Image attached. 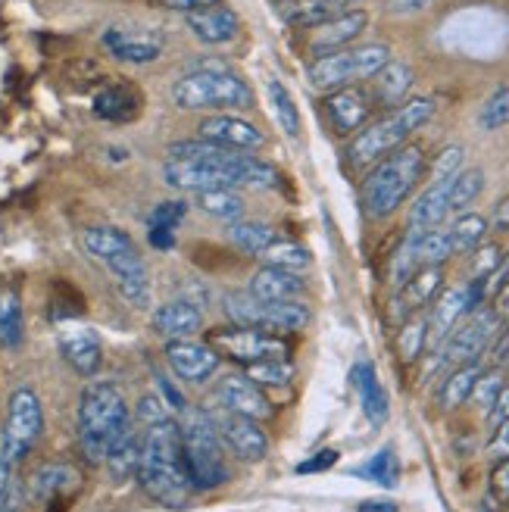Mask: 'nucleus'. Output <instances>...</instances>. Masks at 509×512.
<instances>
[{
  "mask_svg": "<svg viewBox=\"0 0 509 512\" xmlns=\"http://www.w3.org/2000/svg\"><path fill=\"white\" fill-rule=\"evenodd\" d=\"M135 478L141 484V491L166 509H182L191 500L194 484L185 469L182 431H178V422L163 419L157 425L144 428L141 463H138Z\"/></svg>",
  "mask_w": 509,
  "mask_h": 512,
  "instance_id": "obj_1",
  "label": "nucleus"
},
{
  "mask_svg": "<svg viewBox=\"0 0 509 512\" xmlns=\"http://www.w3.org/2000/svg\"><path fill=\"white\" fill-rule=\"evenodd\" d=\"M82 247L113 275L119 294L132 306L150 303L147 263L129 232H122L116 225H94L82 232Z\"/></svg>",
  "mask_w": 509,
  "mask_h": 512,
  "instance_id": "obj_2",
  "label": "nucleus"
},
{
  "mask_svg": "<svg viewBox=\"0 0 509 512\" xmlns=\"http://www.w3.org/2000/svg\"><path fill=\"white\" fill-rule=\"evenodd\" d=\"M435 110L438 107L431 97H413V100H403L400 107H394L385 119L360 128L347 147L350 166L363 169V166H375L378 160H385L388 153H394L397 147L410 141L422 125H428Z\"/></svg>",
  "mask_w": 509,
  "mask_h": 512,
  "instance_id": "obj_3",
  "label": "nucleus"
},
{
  "mask_svg": "<svg viewBox=\"0 0 509 512\" xmlns=\"http://www.w3.org/2000/svg\"><path fill=\"white\" fill-rule=\"evenodd\" d=\"M132 422L129 403L113 381H91L79 397V447L88 463H104L113 441Z\"/></svg>",
  "mask_w": 509,
  "mask_h": 512,
  "instance_id": "obj_4",
  "label": "nucleus"
},
{
  "mask_svg": "<svg viewBox=\"0 0 509 512\" xmlns=\"http://www.w3.org/2000/svg\"><path fill=\"white\" fill-rule=\"evenodd\" d=\"M172 100L178 110H225L253 107V91L225 60H200L172 85Z\"/></svg>",
  "mask_w": 509,
  "mask_h": 512,
  "instance_id": "obj_5",
  "label": "nucleus"
},
{
  "mask_svg": "<svg viewBox=\"0 0 509 512\" xmlns=\"http://www.w3.org/2000/svg\"><path fill=\"white\" fill-rule=\"evenodd\" d=\"M425 172V150L419 144H403L385 160H378L363 182V207L372 219L394 216L406 197L413 194Z\"/></svg>",
  "mask_w": 509,
  "mask_h": 512,
  "instance_id": "obj_6",
  "label": "nucleus"
},
{
  "mask_svg": "<svg viewBox=\"0 0 509 512\" xmlns=\"http://www.w3.org/2000/svg\"><path fill=\"white\" fill-rule=\"evenodd\" d=\"M185 419L178 422L182 431V456L185 469L191 475L194 491H213L219 484L228 481V463L222 453V441L216 434V422L210 413H203L197 406L182 409Z\"/></svg>",
  "mask_w": 509,
  "mask_h": 512,
  "instance_id": "obj_7",
  "label": "nucleus"
},
{
  "mask_svg": "<svg viewBox=\"0 0 509 512\" xmlns=\"http://www.w3.org/2000/svg\"><path fill=\"white\" fill-rule=\"evenodd\" d=\"M391 63V50L385 44H363V47H344L335 50V54L319 57L307 79L316 91H338V88H350L360 85L366 79H375V75Z\"/></svg>",
  "mask_w": 509,
  "mask_h": 512,
  "instance_id": "obj_8",
  "label": "nucleus"
},
{
  "mask_svg": "<svg viewBox=\"0 0 509 512\" xmlns=\"http://www.w3.org/2000/svg\"><path fill=\"white\" fill-rule=\"evenodd\" d=\"M44 431V409L32 388H16L7 403V419L0 428V456L10 466L29 456Z\"/></svg>",
  "mask_w": 509,
  "mask_h": 512,
  "instance_id": "obj_9",
  "label": "nucleus"
},
{
  "mask_svg": "<svg viewBox=\"0 0 509 512\" xmlns=\"http://www.w3.org/2000/svg\"><path fill=\"white\" fill-rule=\"evenodd\" d=\"M219 356L238 363L241 369L250 363H263V360H288L291 344L282 335H272L263 328H244V325H228L210 331L207 341Z\"/></svg>",
  "mask_w": 509,
  "mask_h": 512,
  "instance_id": "obj_10",
  "label": "nucleus"
},
{
  "mask_svg": "<svg viewBox=\"0 0 509 512\" xmlns=\"http://www.w3.org/2000/svg\"><path fill=\"white\" fill-rule=\"evenodd\" d=\"M503 322L494 316L491 306H481V310L469 313L466 322H460L450 338L444 341V353L441 360L444 363H453V366H466V363H478L485 350L497 341Z\"/></svg>",
  "mask_w": 509,
  "mask_h": 512,
  "instance_id": "obj_11",
  "label": "nucleus"
},
{
  "mask_svg": "<svg viewBox=\"0 0 509 512\" xmlns=\"http://www.w3.org/2000/svg\"><path fill=\"white\" fill-rule=\"evenodd\" d=\"M444 44L472 57L494 54L497 47H503V22L494 13H481V10L460 13L447 22Z\"/></svg>",
  "mask_w": 509,
  "mask_h": 512,
  "instance_id": "obj_12",
  "label": "nucleus"
},
{
  "mask_svg": "<svg viewBox=\"0 0 509 512\" xmlns=\"http://www.w3.org/2000/svg\"><path fill=\"white\" fill-rule=\"evenodd\" d=\"M32 500L47 509H66L82 491V472L69 463H47L32 475Z\"/></svg>",
  "mask_w": 509,
  "mask_h": 512,
  "instance_id": "obj_13",
  "label": "nucleus"
},
{
  "mask_svg": "<svg viewBox=\"0 0 509 512\" xmlns=\"http://www.w3.org/2000/svg\"><path fill=\"white\" fill-rule=\"evenodd\" d=\"M163 178L166 185L175 191L188 194H203L216 188H238V178L213 163H191V160H166L163 163Z\"/></svg>",
  "mask_w": 509,
  "mask_h": 512,
  "instance_id": "obj_14",
  "label": "nucleus"
},
{
  "mask_svg": "<svg viewBox=\"0 0 509 512\" xmlns=\"http://www.w3.org/2000/svg\"><path fill=\"white\" fill-rule=\"evenodd\" d=\"M219 360L222 356L210 347V344H200V341H169L166 344V363L169 369L188 381V384H203L210 381L219 369Z\"/></svg>",
  "mask_w": 509,
  "mask_h": 512,
  "instance_id": "obj_15",
  "label": "nucleus"
},
{
  "mask_svg": "<svg viewBox=\"0 0 509 512\" xmlns=\"http://www.w3.org/2000/svg\"><path fill=\"white\" fill-rule=\"evenodd\" d=\"M197 132H200L203 141H213L219 147L238 150V153L260 150L266 144V135L260 132L257 125L241 119V116H225V113H216L210 119H203Z\"/></svg>",
  "mask_w": 509,
  "mask_h": 512,
  "instance_id": "obj_16",
  "label": "nucleus"
},
{
  "mask_svg": "<svg viewBox=\"0 0 509 512\" xmlns=\"http://www.w3.org/2000/svg\"><path fill=\"white\" fill-rule=\"evenodd\" d=\"M216 400L235 416H247V419H257V422L272 416V403L263 394V388H257V384L244 375L222 378L219 388H216Z\"/></svg>",
  "mask_w": 509,
  "mask_h": 512,
  "instance_id": "obj_17",
  "label": "nucleus"
},
{
  "mask_svg": "<svg viewBox=\"0 0 509 512\" xmlns=\"http://www.w3.org/2000/svg\"><path fill=\"white\" fill-rule=\"evenodd\" d=\"M366 29H369V13H366V10H341L338 16H332L328 22H322L319 29H313L310 50H313L316 57L335 54V50L350 47Z\"/></svg>",
  "mask_w": 509,
  "mask_h": 512,
  "instance_id": "obj_18",
  "label": "nucleus"
},
{
  "mask_svg": "<svg viewBox=\"0 0 509 512\" xmlns=\"http://www.w3.org/2000/svg\"><path fill=\"white\" fill-rule=\"evenodd\" d=\"M100 41L110 50V57H116L119 63H132V66L157 63L166 47L163 35L157 32H125V29H107Z\"/></svg>",
  "mask_w": 509,
  "mask_h": 512,
  "instance_id": "obj_19",
  "label": "nucleus"
},
{
  "mask_svg": "<svg viewBox=\"0 0 509 512\" xmlns=\"http://www.w3.org/2000/svg\"><path fill=\"white\" fill-rule=\"evenodd\" d=\"M219 431H222V441L228 444V450H232L241 463H260V459H266L269 438H266V431L260 428L257 419L228 413L219 422Z\"/></svg>",
  "mask_w": 509,
  "mask_h": 512,
  "instance_id": "obj_20",
  "label": "nucleus"
},
{
  "mask_svg": "<svg viewBox=\"0 0 509 512\" xmlns=\"http://www.w3.org/2000/svg\"><path fill=\"white\" fill-rule=\"evenodd\" d=\"M150 325L166 341H185L203 328V310L194 300H169L157 306L154 316H150Z\"/></svg>",
  "mask_w": 509,
  "mask_h": 512,
  "instance_id": "obj_21",
  "label": "nucleus"
},
{
  "mask_svg": "<svg viewBox=\"0 0 509 512\" xmlns=\"http://www.w3.org/2000/svg\"><path fill=\"white\" fill-rule=\"evenodd\" d=\"M325 113L332 119V125L338 128V135H350V132H360L366 125L369 113H372V100L363 88H338L325 97Z\"/></svg>",
  "mask_w": 509,
  "mask_h": 512,
  "instance_id": "obj_22",
  "label": "nucleus"
},
{
  "mask_svg": "<svg viewBox=\"0 0 509 512\" xmlns=\"http://www.w3.org/2000/svg\"><path fill=\"white\" fill-rule=\"evenodd\" d=\"M188 29L194 32V38L200 44H210V47H219V44H232L241 32V19L235 10L228 7H207V10H197V13H188L185 16Z\"/></svg>",
  "mask_w": 509,
  "mask_h": 512,
  "instance_id": "obj_23",
  "label": "nucleus"
},
{
  "mask_svg": "<svg viewBox=\"0 0 509 512\" xmlns=\"http://www.w3.org/2000/svg\"><path fill=\"white\" fill-rule=\"evenodd\" d=\"M60 353L63 360L79 372L82 378H91L104 366V344L91 328H72L60 335Z\"/></svg>",
  "mask_w": 509,
  "mask_h": 512,
  "instance_id": "obj_24",
  "label": "nucleus"
},
{
  "mask_svg": "<svg viewBox=\"0 0 509 512\" xmlns=\"http://www.w3.org/2000/svg\"><path fill=\"white\" fill-rule=\"evenodd\" d=\"M441 288H444V269L441 266H419L400 285V294H397L394 306H400V316H416L422 306L435 303Z\"/></svg>",
  "mask_w": 509,
  "mask_h": 512,
  "instance_id": "obj_25",
  "label": "nucleus"
},
{
  "mask_svg": "<svg viewBox=\"0 0 509 512\" xmlns=\"http://www.w3.org/2000/svg\"><path fill=\"white\" fill-rule=\"evenodd\" d=\"M303 291H307V285H303V278L297 272L263 266L250 278L247 294L257 297L260 303H275V300H300Z\"/></svg>",
  "mask_w": 509,
  "mask_h": 512,
  "instance_id": "obj_26",
  "label": "nucleus"
},
{
  "mask_svg": "<svg viewBox=\"0 0 509 512\" xmlns=\"http://www.w3.org/2000/svg\"><path fill=\"white\" fill-rule=\"evenodd\" d=\"M469 316V300L466 288H450L438 297L435 310L428 316V344H444L450 331Z\"/></svg>",
  "mask_w": 509,
  "mask_h": 512,
  "instance_id": "obj_27",
  "label": "nucleus"
},
{
  "mask_svg": "<svg viewBox=\"0 0 509 512\" xmlns=\"http://www.w3.org/2000/svg\"><path fill=\"white\" fill-rule=\"evenodd\" d=\"M275 13L291 29H319L322 22L341 13L335 0H275Z\"/></svg>",
  "mask_w": 509,
  "mask_h": 512,
  "instance_id": "obj_28",
  "label": "nucleus"
},
{
  "mask_svg": "<svg viewBox=\"0 0 509 512\" xmlns=\"http://www.w3.org/2000/svg\"><path fill=\"white\" fill-rule=\"evenodd\" d=\"M141 94L129 85H110L104 91H97L94 97V116L107 122H132L141 113Z\"/></svg>",
  "mask_w": 509,
  "mask_h": 512,
  "instance_id": "obj_29",
  "label": "nucleus"
},
{
  "mask_svg": "<svg viewBox=\"0 0 509 512\" xmlns=\"http://www.w3.org/2000/svg\"><path fill=\"white\" fill-rule=\"evenodd\" d=\"M353 384L356 391H360V403H363V413L372 425H381L391 413V400H388V391L381 388V381L375 375V366L372 363H360L353 369Z\"/></svg>",
  "mask_w": 509,
  "mask_h": 512,
  "instance_id": "obj_30",
  "label": "nucleus"
},
{
  "mask_svg": "<svg viewBox=\"0 0 509 512\" xmlns=\"http://www.w3.org/2000/svg\"><path fill=\"white\" fill-rule=\"evenodd\" d=\"M107 469L113 475V481H129L138 475V463H141V431H135V425L129 422L125 431L113 441V447L107 450Z\"/></svg>",
  "mask_w": 509,
  "mask_h": 512,
  "instance_id": "obj_31",
  "label": "nucleus"
},
{
  "mask_svg": "<svg viewBox=\"0 0 509 512\" xmlns=\"http://www.w3.org/2000/svg\"><path fill=\"white\" fill-rule=\"evenodd\" d=\"M313 313L303 300H275V303H263V331H272V335H285V331H303L310 325Z\"/></svg>",
  "mask_w": 509,
  "mask_h": 512,
  "instance_id": "obj_32",
  "label": "nucleus"
},
{
  "mask_svg": "<svg viewBox=\"0 0 509 512\" xmlns=\"http://www.w3.org/2000/svg\"><path fill=\"white\" fill-rule=\"evenodd\" d=\"M372 82H375V100H378L381 107H400L416 79H413L410 66L400 63V60H391L385 69L375 75Z\"/></svg>",
  "mask_w": 509,
  "mask_h": 512,
  "instance_id": "obj_33",
  "label": "nucleus"
},
{
  "mask_svg": "<svg viewBox=\"0 0 509 512\" xmlns=\"http://www.w3.org/2000/svg\"><path fill=\"white\" fill-rule=\"evenodd\" d=\"M453 182V178H450ZM450 182H435L428 185L410 210V228H441V222L450 216L447 210V191H450Z\"/></svg>",
  "mask_w": 509,
  "mask_h": 512,
  "instance_id": "obj_34",
  "label": "nucleus"
},
{
  "mask_svg": "<svg viewBox=\"0 0 509 512\" xmlns=\"http://www.w3.org/2000/svg\"><path fill=\"white\" fill-rule=\"evenodd\" d=\"M25 338L22 297L16 288H0V347L16 350Z\"/></svg>",
  "mask_w": 509,
  "mask_h": 512,
  "instance_id": "obj_35",
  "label": "nucleus"
},
{
  "mask_svg": "<svg viewBox=\"0 0 509 512\" xmlns=\"http://www.w3.org/2000/svg\"><path fill=\"white\" fill-rule=\"evenodd\" d=\"M481 375V366L478 363H466V366H456L444 381H441V391H438V406L453 413V409H460L469 397H472V388Z\"/></svg>",
  "mask_w": 509,
  "mask_h": 512,
  "instance_id": "obj_36",
  "label": "nucleus"
},
{
  "mask_svg": "<svg viewBox=\"0 0 509 512\" xmlns=\"http://www.w3.org/2000/svg\"><path fill=\"white\" fill-rule=\"evenodd\" d=\"M481 191H485V169H460L453 175L450 182V191H447V210L450 213H469L472 203L481 197Z\"/></svg>",
  "mask_w": 509,
  "mask_h": 512,
  "instance_id": "obj_37",
  "label": "nucleus"
},
{
  "mask_svg": "<svg viewBox=\"0 0 509 512\" xmlns=\"http://www.w3.org/2000/svg\"><path fill=\"white\" fill-rule=\"evenodd\" d=\"M228 241H232L238 250L250 253V256H260L278 235L275 228L257 219H238V222H228Z\"/></svg>",
  "mask_w": 509,
  "mask_h": 512,
  "instance_id": "obj_38",
  "label": "nucleus"
},
{
  "mask_svg": "<svg viewBox=\"0 0 509 512\" xmlns=\"http://www.w3.org/2000/svg\"><path fill=\"white\" fill-rule=\"evenodd\" d=\"M447 235H450L453 256L456 253H472L488 238V219L478 216V213H460L453 219V225L447 228Z\"/></svg>",
  "mask_w": 509,
  "mask_h": 512,
  "instance_id": "obj_39",
  "label": "nucleus"
},
{
  "mask_svg": "<svg viewBox=\"0 0 509 512\" xmlns=\"http://www.w3.org/2000/svg\"><path fill=\"white\" fill-rule=\"evenodd\" d=\"M260 260L263 266H272V269H288V272H303V269H310L313 263V256L310 250L297 244V241H282V238H275L263 253H260Z\"/></svg>",
  "mask_w": 509,
  "mask_h": 512,
  "instance_id": "obj_40",
  "label": "nucleus"
},
{
  "mask_svg": "<svg viewBox=\"0 0 509 512\" xmlns=\"http://www.w3.org/2000/svg\"><path fill=\"white\" fill-rule=\"evenodd\" d=\"M266 88H269L272 113H275L278 125H282V132H285L288 138H300V110H297V104H294L291 91L282 85V79H278V75H269Z\"/></svg>",
  "mask_w": 509,
  "mask_h": 512,
  "instance_id": "obj_41",
  "label": "nucleus"
},
{
  "mask_svg": "<svg viewBox=\"0 0 509 512\" xmlns=\"http://www.w3.org/2000/svg\"><path fill=\"white\" fill-rule=\"evenodd\" d=\"M194 197H197V207L213 219H222V222L244 219V200L235 194V188H216V191H203Z\"/></svg>",
  "mask_w": 509,
  "mask_h": 512,
  "instance_id": "obj_42",
  "label": "nucleus"
},
{
  "mask_svg": "<svg viewBox=\"0 0 509 512\" xmlns=\"http://www.w3.org/2000/svg\"><path fill=\"white\" fill-rule=\"evenodd\" d=\"M244 378H250L257 388H288L294 381V363L291 360H263V363H250L241 369Z\"/></svg>",
  "mask_w": 509,
  "mask_h": 512,
  "instance_id": "obj_43",
  "label": "nucleus"
},
{
  "mask_svg": "<svg viewBox=\"0 0 509 512\" xmlns=\"http://www.w3.org/2000/svg\"><path fill=\"white\" fill-rule=\"evenodd\" d=\"M356 475L378 484V488H397L400 484V463H397V456L391 447L385 450H378L375 456H369V463H363L360 469H356Z\"/></svg>",
  "mask_w": 509,
  "mask_h": 512,
  "instance_id": "obj_44",
  "label": "nucleus"
},
{
  "mask_svg": "<svg viewBox=\"0 0 509 512\" xmlns=\"http://www.w3.org/2000/svg\"><path fill=\"white\" fill-rule=\"evenodd\" d=\"M428 347V319L425 316H410L400 331H397V350L406 363H416Z\"/></svg>",
  "mask_w": 509,
  "mask_h": 512,
  "instance_id": "obj_45",
  "label": "nucleus"
},
{
  "mask_svg": "<svg viewBox=\"0 0 509 512\" xmlns=\"http://www.w3.org/2000/svg\"><path fill=\"white\" fill-rule=\"evenodd\" d=\"M509 125V85H500L491 91V97L478 110V128L481 132H500Z\"/></svg>",
  "mask_w": 509,
  "mask_h": 512,
  "instance_id": "obj_46",
  "label": "nucleus"
},
{
  "mask_svg": "<svg viewBox=\"0 0 509 512\" xmlns=\"http://www.w3.org/2000/svg\"><path fill=\"white\" fill-rule=\"evenodd\" d=\"M463 157H466V150L460 144H447L435 163H431V172H428V185H435V182H450V178L463 169Z\"/></svg>",
  "mask_w": 509,
  "mask_h": 512,
  "instance_id": "obj_47",
  "label": "nucleus"
},
{
  "mask_svg": "<svg viewBox=\"0 0 509 512\" xmlns=\"http://www.w3.org/2000/svg\"><path fill=\"white\" fill-rule=\"evenodd\" d=\"M185 216H188V203L185 200H163V203H157L154 210H150L147 228H169V232H175V228L185 222Z\"/></svg>",
  "mask_w": 509,
  "mask_h": 512,
  "instance_id": "obj_48",
  "label": "nucleus"
},
{
  "mask_svg": "<svg viewBox=\"0 0 509 512\" xmlns=\"http://www.w3.org/2000/svg\"><path fill=\"white\" fill-rule=\"evenodd\" d=\"M503 384H506V378H503V372L500 369H491V372H481L478 375V381H475V388H472V403L475 406H481V409H491L494 406V400L500 397V391H503Z\"/></svg>",
  "mask_w": 509,
  "mask_h": 512,
  "instance_id": "obj_49",
  "label": "nucleus"
},
{
  "mask_svg": "<svg viewBox=\"0 0 509 512\" xmlns=\"http://www.w3.org/2000/svg\"><path fill=\"white\" fill-rule=\"evenodd\" d=\"M475 260H472V278H488L503 266V250L497 244H481L472 250Z\"/></svg>",
  "mask_w": 509,
  "mask_h": 512,
  "instance_id": "obj_50",
  "label": "nucleus"
},
{
  "mask_svg": "<svg viewBox=\"0 0 509 512\" xmlns=\"http://www.w3.org/2000/svg\"><path fill=\"white\" fill-rule=\"evenodd\" d=\"M338 450H332V447H328V450H319V453H313L310 459H303V463L297 466V472L300 475H313V472H328V469H332L335 463H338Z\"/></svg>",
  "mask_w": 509,
  "mask_h": 512,
  "instance_id": "obj_51",
  "label": "nucleus"
},
{
  "mask_svg": "<svg viewBox=\"0 0 509 512\" xmlns=\"http://www.w3.org/2000/svg\"><path fill=\"white\" fill-rule=\"evenodd\" d=\"M491 494L500 503H509V456L497 459L494 469H491Z\"/></svg>",
  "mask_w": 509,
  "mask_h": 512,
  "instance_id": "obj_52",
  "label": "nucleus"
},
{
  "mask_svg": "<svg viewBox=\"0 0 509 512\" xmlns=\"http://www.w3.org/2000/svg\"><path fill=\"white\" fill-rule=\"evenodd\" d=\"M138 419H141V425L147 428V425H157V422H163V419H169V416H166V406H163L157 397H144V400L138 403Z\"/></svg>",
  "mask_w": 509,
  "mask_h": 512,
  "instance_id": "obj_53",
  "label": "nucleus"
},
{
  "mask_svg": "<svg viewBox=\"0 0 509 512\" xmlns=\"http://www.w3.org/2000/svg\"><path fill=\"white\" fill-rule=\"evenodd\" d=\"M488 456L494 459H506L509 456V422H500L494 425V434H491V441H488Z\"/></svg>",
  "mask_w": 509,
  "mask_h": 512,
  "instance_id": "obj_54",
  "label": "nucleus"
},
{
  "mask_svg": "<svg viewBox=\"0 0 509 512\" xmlns=\"http://www.w3.org/2000/svg\"><path fill=\"white\" fill-rule=\"evenodd\" d=\"M488 232L494 235H509V194L497 200V207L488 219Z\"/></svg>",
  "mask_w": 509,
  "mask_h": 512,
  "instance_id": "obj_55",
  "label": "nucleus"
},
{
  "mask_svg": "<svg viewBox=\"0 0 509 512\" xmlns=\"http://www.w3.org/2000/svg\"><path fill=\"white\" fill-rule=\"evenodd\" d=\"M435 0H388V13L391 16H413V13H422V10H428Z\"/></svg>",
  "mask_w": 509,
  "mask_h": 512,
  "instance_id": "obj_56",
  "label": "nucleus"
},
{
  "mask_svg": "<svg viewBox=\"0 0 509 512\" xmlns=\"http://www.w3.org/2000/svg\"><path fill=\"white\" fill-rule=\"evenodd\" d=\"M488 422H491V425L509 422V381L503 384L500 397H497V400H494V406L488 409Z\"/></svg>",
  "mask_w": 509,
  "mask_h": 512,
  "instance_id": "obj_57",
  "label": "nucleus"
},
{
  "mask_svg": "<svg viewBox=\"0 0 509 512\" xmlns=\"http://www.w3.org/2000/svg\"><path fill=\"white\" fill-rule=\"evenodd\" d=\"M163 7L175 10V13H197V10H207V7H216L219 0H160Z\"/></svg>",
  "mask_w": 509,
  "mask_h": 512,
  "instance_id": "obj_58",
  "label": "nucleus"
},
{
  "mask_svg": "<svg viewBox=\"0 0 509 512\" xmlns=\"http://www.w3.org/2000/svg\"><path fill=\"white\" fill-rule=\"evenodd\" d=\"M491 310L500 322H509V278L503 281V285L494 291V303H491Z\"/></svg>",
  "mask_w": 509,
  "mask_h": 512,
  "instance_id": "obj_59",
  "label": "nucleus"
},
{
  "mask_svg": "<svg viewBox=\"0 0 509 512\" xmlns=\"http://www.w3.org/2000/svg\"><path fill=\"white\" fill-rule=\"evenodd\" d=\"M147 241L154 244L157 250H172L175 247V232H169V228H147Z\"/></svg>",
  "mask_w": 509,
  "mask_h": 512,
  "instance_id": "obj_60",
  "label": "nucleus"
},
{
  "mask_svg": "<svg viewBox=\"0 0 509 512\" xmlns=\"http://www.w3.org/2000/svg\"><path fill=\"white\" fill-rule=\"evenodd\" d=\"M356 512H400V506L394 500H363Z\"/></svg>",
  "mask_w": 509,
  "mask_h": 512,
  "instance_id": "obj_61",
  "label": "nucleus"
},
{
  "mask_svg": "<svg viewBox=\"0 0 509 512\" xmlns=\"http://www.w3.org/2000/svg\"><path fill=\"white\" fill-rule=\"evenodd\" d=\"M10 481H13V466L7 463L4 456H0V503H4L7 494H10Z\"/></svg>",
  "mask_w": 509,
  "mask_h": 512,
  "instance_id": "obj_62",
  "label": "nucleus"
},
{
  "mask_svg": "<svg viewBox=\"0 0 509 512\" xmlns=\"http://www.w3.org/2000/svg\"><path fill=\"white\" fill-rule=\"evenodd\" d=\"M335 4H338V7H347V4H353V0H335Z\"/></svg>",
  "mask_w": 509,
  "mask_h": 512,
  "instance_id": "obj_63",
  "label": "nucleus"
},
{
  "mask_svg": "<svg viewBox=\"0 0 509 512\" xmlns=\"http://www.w3.org/2000/svg\"><path fill=\"white\" fill-rule=\"evenodd\" d=\"M506 363H509V360H506Z\"/></svg>",
  "mask_w": 509,
  "mask_h": 512,
  "instance_id": "obj_64",
  "label": "nucleus"
}]
</instances>
